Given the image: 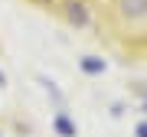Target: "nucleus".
Wrapping results in <instances>:
<instances>
[{
	"mask_svg": "<svg viewBox=\"0 0 147 137\" xmlns=\"http://www.w3.org/2000/svg\"><path fill=\"white\" fill-rule=\"evenodd\" d=\"M121 26H147V0H111Z\"/></svg>",
	"mask_w": 147,
	"mask_h": 137,
	"instance_id": "obj_1",
	"label": "nucleus"
},
{
	"mask_svg": "<svg viewBox=\"0 0 147 137\" xmlns=\"http://www.w3.org/2000/svg\"><path fill=\"white\" fill-rule=\"evenodd\" d=\"M59 16L65 20V26L85 30L92 23V7H88V0H62L59 3Z\"/></svg>",
	"mask_w": 147,
	"mask_h": 137,
	"instance_id": "obj_2",
	"label": "nucleus"
},
{
	"mask_svg": "<svg viewBox=\"0 0 147 137\" xmlns=\"http://www.w3.org/2000/svg\"><path fill=\"white\" fill-rule=\"evenodd\" d=\"M53 131L59 137H75L79 134V127H75V121L65 114V111H56V118H53Z\"/></svg>",
	"mask_w": 147,
	"mask_h": 137,
	"instance_id": "obj_3",
	"label": "nucleus"
},
{
	"mask_svg": "<svg viewBox=\"0 0 147 137\" xmlns=\"http://www.w3.org/2000/svg\"><path fill=\"white\" fill-rule=\"evenodd\" d=\"M79 68L85 75H101L105 72V59H98V56H85L82 62H79Z\"/></svg>",
	"mask_w": 147,
	"mask_h": 137,
	"instance_id": "obj_4",
	"label": "nucleus"
},
{
	"mask_svg": "<svg viewBox=\"0 0 147 137\" xmlns=\"http://www.w3.org/2000/svg\"><path fill=\"white\" fill-rule=\"evenodd\" d=\"M137 137H147V121H141V124H137V131H134Z\"/></svg>",
	"mask_w": 147,
	"mask_h": 137,
	"instance_id": "obj_5",
	"label": "nucleus"
},
{
	"mask_svg": "<svg viewBox=\"0 0 147 137\" xmlns=\"http://www.w3.org/2000/svg\"><path fill=\"white\" fill-rule=\"evenodd\" d=\"M3 85H7V75H3V68H0V88H3Z\"/></svg>",
	"mask_w": 147,
	"mask_h": 137,
	"instance_id": "obj_6",
	"label": "nucleus"
},
{
	"mask_svg": "<svg viewBox=\"0 0 147 137\" xmlns=\"http://www.w3.org/2000/svg\"><path fill=\"white\" fill-rule=\"evenodd\" d=\"M0 137H3V134H0Z\"/></svg>",
	"mask_w": 147,
	"mask_h": 137,
	"instance_id": "obj_7",
	"label": "nucleus"
}]
</instances>
